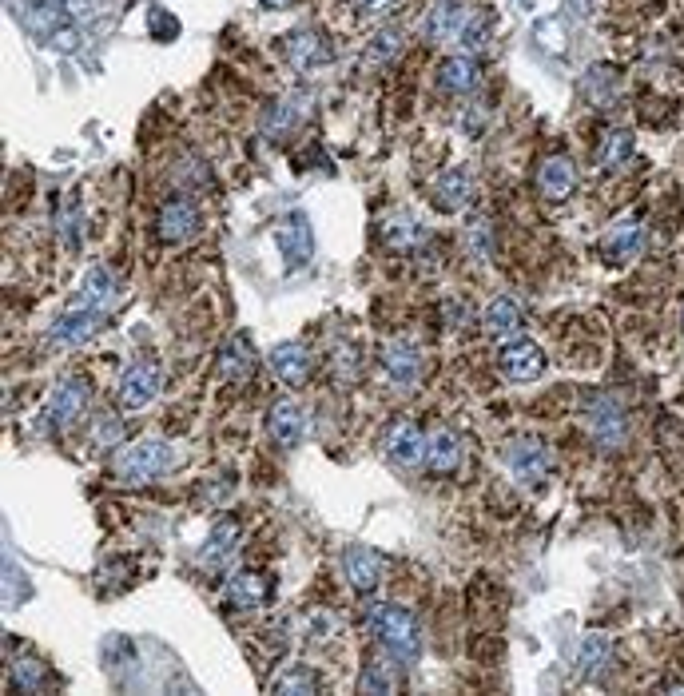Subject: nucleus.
I'll list each match as a JSON object with an SVG mask.
<instances>
[{
  "label": "nucleus",
  "mask_w": 684,
  "mask_h": 696,
  "mask_svg": "<svg viewBox=\"0 0 684 696\" xmlns=\"http://www.w3.org/2000/svg\"><path fill=\"white\" fill-rule=\"evenodd\" d=\"M370 629H374L382 653H390L398 665H414L422 657V629H418V621H414L410 609L390 605V601L386 605H374L370 609Z\"/></svg>",
  "instance_id": "nucleus-1"
},
{
  "label": "nucleus",
  "mask_w": 684,
  "mask_h": 696,
  "mask_svg": "<svg viewBox=\"0 0 684 696\" xmlns=\"http://www.w3.org/2000/svg\"><path fill=\"white\" fill-rule=\"evenodd\" d=\"M179 462L175 446L160 442V438H140V442H128L124 450H116L112 458V474L116 482L124 486H144V482H156L164 470H171Z\"/></svg>",
  "instance_id": "nucleus-2"
},
{
  "label": "nucleus",
  "mask_w": 684,
  "mask_h": 696,
  "mask_svg": "<svg viewBox=\"0 0 684 696\" xmlns=\"http://www.w3.org/2000/svg\"><path fill=\"white\" fill-rule=\"evenodd\" d=\"M88 398H92V386L88 378L80 374H68L56 382V390L48 394V406H44V426L48 430H68L84 410H88Z\"/></svg>",
  "instance_id": "nucleus-3"
},
{
  "label": "nucleus",
  "mask_w": 684,
  "mask_h": 696,
  "mask_svg": "<svg viewBox=\"0 0 684 696\" xmlns=\"http://www.w3.org/2000/svg\"><path fill=\"white\" fill-rule=\"evenodd\" d=\"M506 466H510V474L521 486H541L549 478V470H553V454H549V446L541 438L521 434V438H513L506 446Z\"/></svg>",
  "instance_id": "nucleus-4"
},
{
  "label": "nucleus",
  "mask_w": 684,
  "mask_h": 696,
  "mask_svg": "<svg viewBox=\"0 0 684 696\" xmlns=\"http://www.w3.org/2000/svg\"><path fill=\"white\" fill-rule=\"evenodd\" d=\"M307 422H311L307 418V406L295 402V398H279L267 410V434H271V442L279 450H299L303 438H307Z\"/></svg>",
  "instance_id": "nucleus-5"
},
{
  "label": "nucleus",
  "mask_w": 684,
  "mask_h": 696,
  "mask_svg": "<svg viewBox=\"0 0 684 696\" xmlns=\"http://www.w3.org/2000/svg\"><path fill=\"white\" fill-rule=\"evenodd\" d=\"M585 422H589V434H593V442H597L601 450H617V446H625L629 422H625V406H621L617 398H609V394L593 398Z\"/></svg>",
  "instance_id": "nucleus-6"
},
{
  "label": "nucleus",
  "mask_w": 684,
  "mask_h": 696,
  "mask_svg": "<svg viewBox=\"0 0 684 696\" xmlns=\"http://www.w3.org/2000/svg\"><path fill=\"white\" fill-rule=\"evenodd\" d=\"M470 20H474L470 0H434V8L422 16V36L434 40V44L462 40V32L470 28Z\"/></svg>",
  "instance_id": "nucleus-7"
},
{
  "label": "nucleus",
  "mask_w": 684,
  "mask_h": 696,
  "mask_svg": "<svg viewBox=\"0 0 684 696\" xmlns=\"http://www.w3.org/2000/svg\"><path fill=\"white\" fill-rule=\"evenodd\" d=\"M283 56H287V64L299 68V72H315V68H327V64H331L335 48H331V40H327L319 28H295V32L283 40Z\"/></svg>",
  "instance_id": "nucleus-8"
},
{
  "label": "nucleus",
  "mask_w": 684,
  "mask_h": 696,
  "mask_svg": "<svg viewBox=\"0 0 684 696\" xmlns=\"http://www.w3.org/2000/svg\"><path fill=\"white\" fill-rule=\"evenodd\" d=\"M160 386H164V370L156 362H136V366L124 370V378L116 386V398H120L124 410H144V406L156 402Z\"/></svg>",
  "instance_id": "nucleus-9"
},
{
  "label": "nucleus",
  "mask_w": 684,
  "mask_h": 696,
  "mask_svg": "<svg viewBox=\"0 0 684 696\" xmlns=\"http://www.w3.org/2000/svg\"><path fill=\"white\" fill-rule=\"evenodd\" d=\"M104 327V311L96 307H72L68 315H60L48 331V343L60 350H72V347H84L88 339H96Z\"/></svg>",
  "instance_id": "nucleus-10"
},
{
  "label": "nucleus",
  "mask_w": 684,
  "mask_h": 696,
  "mask_svg": "<svg viewBox=\"0 0 684 696\" xmlns=\"http://www.w3.org/2000/svg\"><path fill=\"white\" fill-rule=\"evenodd\" d=\"M382 454H386V462L390 466H398V470H414L422 458H426V438H422V430L414 426V422H390L386 426V434H382Z\"/></svg>",
  "instance_id": "nucleus-11"
},
{
  "label": "nucleus",
  "mask_w": 684,
  "mask_h": 696,
  "mask_svg": "<svg viewBox=\"0 0 684 696\" xmlns=\"http://www.w3.org/2000/svg\"><path fill=\"white\" fill-rule=\"evenodd\" d=\"M199 227H203V215H199V207H195L191 199H183V195L168 199V203L160 207V215H156V231H160V239H164L168 247H179V243L195 239Z\"/></svg>",
  "instance_id": "nucleus-12"
},
{
  "label": "nucleus",
  "mask_w": 684,
  "mask_h": 696,
  "mask_svg": "<svg viewBox=\"0 0 684 696\" xmlns=\"http://www.w3.org/2000/svg\"><path fill=\"white\" fill-rule=\"evenodd\" d=\"M275 243H279V251L287 255L291 267L311 263L315 235H311V219H307V211H287V215L279 219V227H275Z\"/></svg>",
  "instance_id": "nucleus-13"
},
{
  "label": "nucleus",
  "mask_w": 684,
  "mask_h": 696,
  "mask_svg": "<svg viewBox=\"0 0 684 696\" xmlns=\"http://www.w3.org/2000/svg\"><path fill=\"white\" fill-rule=\"evenodd\" d=\"M498 370L510 378V382H537L545 374V354L537 343L529 339H513L498 350Z\"/></svg>",
  "instance_id": "nucleus-14"
},
{
  "label": "nucleus",
  "mask_w": 684,
  "mask_h": 696,
  "mask_svg": "<svg viewBox=\"0 0 684 696\" xmlns=\"http://www.w3.org/2000/svg\"><path fill=\"white\" fill-rule=\"evenodd\" d=\"M470 199H474V175L466 172V168H450V172H442L438 179H434V187H430V203H434L438 211H446V215L466 211Z\"/></svg>",
  "instance_id": "nucleus-15"
},
{
  "label": "nucleus",
  "mask_w": 684,
  "mask_h": 696,
  "mask_svg": "<svg viewBox=\"0 0 684 696\" xmlns=\"http://www.w3.org/2000/svg\"><path fill=\"white\" fill-rule=\"evenodd\" d=\"M223 597H227L231 609H239V613H255V609L267 605V597H271V581H267L263 573H255V569H239V573L227 577Z\"/></svg>",
  "instance_id": "nucleus-16"
},
{
  "label": "nucleus",
  "mask_w": 684,
  "mask_h": 696,
  "mask_svg": "<svg viewBox=\"0 0 684 696\" xmlns=\"http://www.w3.org/2000/svg\"><path fill=\"white\" fill-rule=\"evenodd\" d=\"M342 573H346V581H350L358 593H374V589L382 585L386 561H382L374 549H366V545H350V549L342 553Z\"/></svg>",
  "instance_id": "nucleus-17"
},
{
  "label": "nucleus",
  "mask_w": 684,
  "mask_h": 696,
  "mask_svg": "<svg viewBox=\"0 0 684 696\" xmlns=\"http://www.w3.org/2000/svg\"><path fill=\"white\" fill-rule=\"evenodd\" d=\"M641 247H645V227H641L633 215L617 219V223L605 231V239H601V255H605L609 263H629V259L641 255Z\"/></svg>",
  "instance_id": "nucleus-18"
},
{
  "label": "nucleus",
  "mask_w": 684,
  "mask_h": 696,
  "mask_svg": "<svg viewBox=\"0 0 684 696\" xmlns=\"http://www.w3.org/2000/svg\"><path fill=\"white\" fill-rule=\"evenodd\" d=\"M382 366H386V378H390L394 386L410 390V386L418 382V374H422V350L414 347V343H406V339L386 343V347H382Z\"/></svg>",
  "instance_id": "nucleus-19"
},
{
  "label": "nucleus",
  "mask_w": 684,
  "mask_h": 696,
  "mask_svg": "<svg viewBox=\"0 0 684 696\" xmlns=\"http://www.w3.org/2000/svg\"><path fill=\"white\" fill-rule=\"evenodd\" d=\"M462 458H466V446H462V438L454 430H434L426 438V458L422 462L434 474H458L462 470Z\"/></svg>",
  "instance_id": "nucleus-20"
},
{
  "label": "nucleus",
  "mask_w": 684,
  "mask_h": 696,
  "mask_svg": "<svg viewBox=\"0 0 684 696\" xmlns=\"http://www.w3.org/2000/svg\"><path fill=\"white\" fill-rule=\"evenodd\" d=\"M239 549V525L231 522V518H223V522L211 525V533L203 537V545H199V553H195V561L199 565H207V569H219V565H227L231 561V553Z\"/></svg>",
  "instance_id": "nucleus-21"
},
{
  "label": "nucleus",
  "mask_w": 684,
  "mask_h": 696,
  "mask_svg": "<svg viewBox=\"0 0 684 696\" xmlns=\"http://www.w3.org/2000/svg\"><path fill=\"white\" fill-rule=\"evenodd\" d=\"M307 108H311V100H307V92H287L283 100H275L271 108H267V116H263V132L271 136V140H283L303 116H307Z\"/></svg>",
  "instance_id": "nucleus-22"
},
{
  "label": "nucleus",
  "mask_w": 684,
  "mask_h": 696,
  "mask_svg": "<svg viewBox=\"0 0 684 696\" xmlns=\"http://www.w3.org/2000/svg\"><path fill=\"white\" fill-rule=\"evenodd\" d=\"M573 183H577V168H573V160L569 156H549V160H541V168H537V191L545 195V199H569L573 195Z\"/></svg>",
  "instance_id": "nucleus-23"
},
{
  "label": "nucleus",
  "mask_w": 684,
  "mask_h": 696,
  "mask_svg": "<svg viewBox=\"0 0 684 696\" xmlns=\"http://www.w3.org/2000/svg\"><path fill=\"white\" fill-rule=\"evenodd\" d=\"M255 370V350H251V339L247 335H231L223 343V354H219V378L223 382H247Z\"/></svg>",
  "instance_id": "nucleus-24"
},
{
  "label": "nucleus",
  "mask_w": 684,
  "mask_h": 696,
  "mask_svg": "<svg viewBox=\"0 0 684 696\" xmlns=\"http://www.w3.org/2000/svg\"><path fill=\"white\" fill-rule=\"evenodd\" d=\"M478 84V60L466 52V56H450L438 64V92L446 96H466L470 88Z\"/></svg>",
  "instance_id": "nucleus-25"
},
{
  "label": "nucleus",
  "mask_w": 684,
  "mask_h": 696,
  "mask_svg": "<svg viewBox=\"0 0 684 696\" xmlns=\"http://www.w3.org/2000/svg\"><path fill=\"white\" fill-rule=\"evenodd\" d=\"M120 287H116V275L108 267H92L80 283V295H76V307H96V311H108L116 303Z\"/></svg>",
  "instance_id": "nucleus-26"
},
{
  "label": "nucleus",
  "mask_w": 684,
  "mask_h": 696,
  "mask_svg": "<svg viewBox=\"0 0 684 696\" xmlns=\"http://www.w3.org/2000/svg\"><path fill=\"white\" fill-rule=\"evenodd\" d=\"M271 366H275V374L287 386H303L307 374H311V350L303 347V343H279L275 354H271Z\"/></svg>",
  "instance_id": "nucleus-27"
},
{
  "label": "nucleus",
  "mask_w": 684,
  "mask_h": 696,
  "mask_svg": "<svg viewBox=\"0 0 684 696\" xmlns=\"http://www.w3.org/2000/svg\"><path fill=\"white\" fill-rule=\"evenodd\" d=\"M382 239H386V247H394V251H418V247L430 239V231H426L414 215H390V219L382 223Z\"/></svg>",
  "instance_id": "nucleus-28"
},
{
  "label": "nucleus",
  "mask_w": 684,
  "mask_h": 696,
  "mask_svg": "<svg viewBox=\"0 0 684 696\" xmlns=\"http://www.w3.org/2000/svg\"><path fill=\"white\" fill-rule=\"evenodd\" d=\"M521 319H525V311H521V303L510 299V295H498L486 311H482V327L494 335V339H506L513 335L517 327H521Z\"/></svg>",
  "instance_id": "nucleus-29"
},
{
  "label": "nucleus",
  "mask_w": 684,
  "mask_h": 696,
  "mask_svg": "<svg viewBox=\"0 0 684 696\" xmlns=\"http://www.w3.org/2000/svg\"><path fill=\"white\" fill-rule=\"evenodd\" d=\"M617 92H621V76H617L613 64H593L585 72V100L593 108H609L617 100Z\"/></svg>",
  "instance_id": "nucleus-30"
},
{
  "label": "nucleus",
  "mask_w": 684,
  "mask_h": 696,
  "mask_svg": "<svg viewBox=\"0 0 684 696\" xmlns=\"http://www.w3.org/2000/svg\"><path fill=\"white\" fill-rule=\"evenodd\" d=\"M398 689H402V677H398V661L390 653L370 661L358 677V693H398Z\"/></svg>",
  "instance_id": "nucleus-31"
},
{
  "label": "nucleus",
  "mask_w": 684,
  "mask_h": 696,
  "mask_svg": "<svg viewBox=\"0 0 684 696\" xmlns=\"http://www.w3.org/2000/svg\"><path fill=\"white\" fill-rule=\"evenodd\" d=\"M629 160H633V132L613 128L597 148V164H601V172H621Z\"/></svg>",
  "instance_id": "nucleus-32"
},
{
  "label": "nucleus",
  "mask_w": 684,
  "mask_h": 696,
  "mask_svg": "<svg viewBox=\"0 0 684 696\" xmlns=\"http://www.w3.org/2000/svg\"><path fill=\"white\" fill-rule=\"evenodd\" d=\"M609 657H613V641L605 633H589L581 641V649H577V673L581 677H597L609 665Z\"/></svg>",
  "instance_id": "nucleus-33"
},
{
  "label": "nucleus",
  "mask_w": 684,
  "mask_h": 696,
  "mask_svg": "<svg viewBox=\"0 0 684 696\" xmlns=\"http://www.w3.org/2000/svg\"><path fill=\"white\" fill-rule=\"evenodd\" d=\"M402 44H406L402 28H382V32H374V40L362 48V60H366V64H390V60L402 52Z\"/></svg>",
  "instance_id": "nucleus-34"
},
{
  "label": "nucleus",
  "mask_w": 684,
  "mask_h": 696,
  "mask_svg": "<svg viewBox=\"0 0 684 696\" xmlns=\"http://www.w3.org/2000/svg\"><path fill=\"white\" fill-rule=\"evenodd\" d=\"M12 681H16L20 693H48L52 689V677H48V669L40 661H16L12 665Z\"/></svg>",
  "instance_id": "nucleus-35"
},
{
  "label": "nucleus",
  "mask_w": 684,
  "mask_h": 696,
  "mask_svg": "<svg viewBox=\"0 0 684 696\" xmlns=\"http://www.w3.org/2000/svg\"><path fill=\"white\" fill-rule=\"evenodd\" d=\"M275 689H279V693H319V681L311 677V669H295L291 677L275 681Z\"/></svg>",
  "instance_id": "nucleus-36"
},
{
  "label": "nucleus",
  "mask_w": 684,
  "mask_h": 696,
  "mask_svg": "<svg viewBox=\"0 0 684 696\" xmlns=\"http://www.w3.org/2000/svg\"><path fill=\"white\" fill-rule=\"evenodd\" d=\"M120 438H124V426H120V418L104 414V418L96 422V446H116Z\"/></svg>",
  "instance_id": "nucleus-37"
},
{
  "label": "nucleus",
  "mask_w": 684,
  "mask_h": 696,
  "mask_svg": "<svg viewBox=\"0 0 684 696\" xmlns=\"http://www.w3.org/2000/svg\"><path fill=\"white\" fill-rule=\"evenodd\" d=\"M470 247L486 259V255H494V243H490V223L486 219H474L470 223Z\"/></svg>",
  "instance_id": "nucleus-38"
},
{
  "label": "nucleus",
  "mask_w": 684,
  "mask_h": 696,
  "mask_svg": "<svg viewBox=\"0 0 684 696\" xmlns=\"http://www.w3.org/2000/svg\"><path fill=\"white\" fill-rule=\"evenodd\" d=\"M486 28H490V20H486V16H474L470 28L462 32V44H466V48H482V44H486Z\"/></svg>",
  "instance_id": "nucleus-39"
},
{
  "label": "nucleus",
  "mask_w": 684,
  "mask_h": 696,
  "mask_svg": "<svg viewBox=\"0 0 684 696\" xmlns=\"http://www.w3.org/2000/svg\"><path fill=\"white\" fill-rule=\"evenodd\" d=\"M60 8L72 12V16H84V20H88V16H96V12L104 8V0H60Z\"/></svg>",
  "instance_id": "nucleus-40"
},
{
  "label": "nucleus",
  "mask_w": 684,
  "mask_h": 696,
  "mask_svg": "<svg viewBox=\"0 0 684 696\" xmlns=\"http://www.w3.org/2000/svg\"><path fill=\"white\" fill-rule=\"evenodd\" d=\"M446 315H450V319H446L450 327H466V323H470V303L450 299V303H446Z\"/></svg>",
  "instance_id": "nucleus-41"
},
{
  "label": "nucleus",
  "mask_w": 684,
  "mask_h": 696,
  "mask_svg": "<svg viewBox=\"0 0 684 696\" xmlns=\"http://www.w3.org/2000/svg\"><path fill=\"white\" fill-rule=\"evenodd\" d=\"M394 0H354V8L358 12H366V16H374V12H386Z\"/></svg>",
  "instance_id": "nucleus-42"
},
{
  "label": "nucleus",
  "mask_w": 684,
  "mask_h": 696,
  "mask_svg": "<svg viewBox=\"0 0 684 696\" xmlns=\"http://www.w3.org/2000/svg\"><path fill=\"white\" fill-rule=\"evenodd\" d=\"M267 8H287V4H295V0H263Z\"/></svg>",
  "instance_id": "nucleus-43"
},
{
  "label": "nucleus",
  "mask_w": 684,
  "mask_h": 696,
  "mask_svg": "<svg viewBox=\"0 0 684 696\" xmlns=\"http://www.w3.org/2000/svg\"><path fill=\"white\" fill-rule=\"evenodd\" d=\"M681 327H684V311H681Z\"/></svg>",
  "instance_id": "nucleus-44"
}]
</instances>
